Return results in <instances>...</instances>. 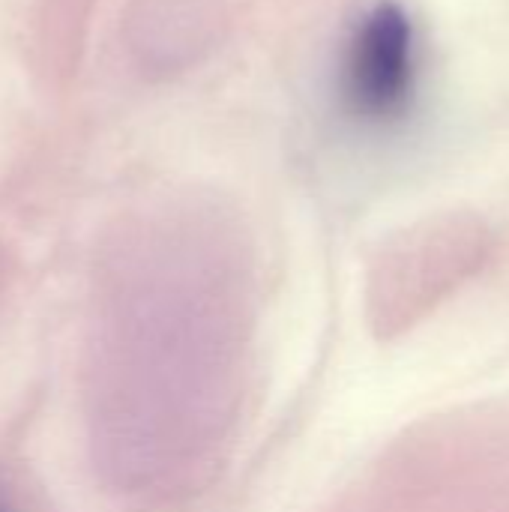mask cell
Instances as JSON below:
<instances>
[{
  "instance_id": "obj_2",
  "label": "cell",
  "mask_w": 509,
  "mask_h": 512,
  "mask_svg": "<svg viewBox=\"0 0 509 512\" xmlns=\"http://www.w3.org/2000/svg\"><path fill=\"white\" fill-rule=\"evenodd\" d=\"M0 512H15V507H12V498H9V492L3 489V483H0Z\"/></svg>"
},
{
  "instance_id": "obj_1",
  "label": "cell",
  "mask_w": 509,
  "mask_h": 512,
  "mask_svg": "<svg viewBox=\"0 0 509 512\" xmlns=\"http://www.w3.org/2000/svg\"><path fill=\"white\" fill-rule=\"evenodd\" d=\"M417 90V36L411 15L375 3L357 24L342 63V102L351 117L387 126L408 114Z\"/></svg>"
}]
</instances>
